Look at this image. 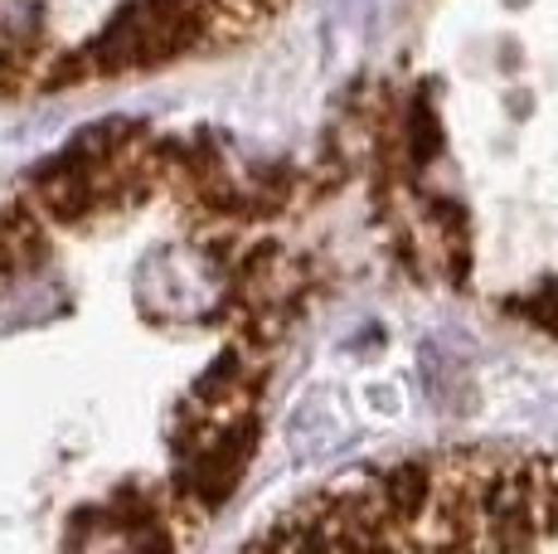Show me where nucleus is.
Listing matches in <instances>:
<instances>
[{"instance_id":"obj_1","label":"nucleus","mask_w":558,"mask_h":554,"mask_svg":"<svg viewBox=\"0 0 558 554\" xmlns=\"http://www.w3.org/2000/svg\"><path fill=\"white\" fill-rule=\"evenodd\" d=\"M248 554H558V457L461 447L340 477Z\"/></svg>"},{"instance_id":"obj_2","label":"nucleus","mask_w":558,"mask_h":554,"mask_svg":"<svg viewBox=\"0 0 558 554\" xmlns=\"http://www.w3.org/2000/svg\"><path fill=\"white\" fill-rule=\"evenodd\" d=\"M35 35V0H0V39Z\"/></svg>"}]
</instances>
